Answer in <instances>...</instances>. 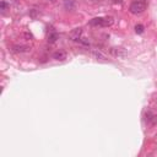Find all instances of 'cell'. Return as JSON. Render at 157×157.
Segmentation results:
<instances>
[{
    "label": "cell",
    "mask_w": 157,
    "mask_h": 157,
    "mask_svg": "<svg viewBox=\"0 0 157 157\" xmlns=\"http://www.w3.org/2000/svg\"><path fill=\"white\" fill-rule=\"evenodd\" d=\"M113 24H114V18L112 16L95 17L90 21V26H92V27H109Z\"/></svg>",
    "instance_id": "6da1fadb"
},
{
    "label": "cell",
    "mask_w": 157,
    "mask_h": 157,
    "mask_svg": "<svg viewBox=\"0 0 157 157\" xmlns=\"http://www.w3.org/2000/svg\"><path fill=\"white\" fill-rule=\"evenodd\" d=\"M146 6H147V4L145 1H142V0H135V1H133L130 4L129 11H130L133 15H139V14H142L146 10Z\"/></svg>",
    "instance_id": "7a4b0ae2"
},
{
    "label": "cell",
    "mask_w": 157,
    "mask_h": 157,
    "mask_svg": "<svg viewBox=\"0 0 157 157\" xmlns=\"http://www.w3.org/2000/svg\"><path fill=\"white\" fill-rule=\"evenodd\" d=\"M81 35H82V28H75L74 31H71L70 39H71V41H77V42H80L81 38H82Z\"/></svg>",
    "instance_id": "3957f363"
},
{
    "label": "cell",
    "mask_w": 157,
    "mask_h": 157,
    "mask_svg": "<svg viewBox=\"0 0 157 157\" xmlns=\"http://www.w3.org/2000/svg\"><path fill=\"white\" fill-rule=\"evenodd\" d=\"M53 58L55 60H65L66 59V52L64 50H57L55 53H53Z\"/></svg>",
    "instance_id": "277c9868"
},
{
    "label": "cell",
    "mask_w": 157,
    "mask_h": 157,
    "mask_svg": "<svg viewBox=\"0 0 157 157\" xmlns=\"http://www.w3.org/2000/svg\"><path fill=\"white\" fill-rule=\"evenodd\" d=\"M58 33L55 31H50L49 33H48V42L49 43H55L57 42V39H58Z\"/></svg>",
    "instance_id": "5b68a950"
},
{
    "label": "cell",
    "mask_w": 157,
    "mask_h": 157,
    "mask_svg": "<svg viewBox=\"0 0 157 157\" xmlns=\"http://www.w3.org/2000/svg\"><path fill=\"white\" fill-rule=\"evenodd\" d=\"M64 7H65L66 10H74V9H75V3H74V0H65Z\"/></svg>",
    "instance_id": "8992f818"
},
{
    "label": "cell",
    "mask_w": 157,
    "mask_h": 157,
    "mask_svg": "<svg viewBox=\"0 0 157 157\" xmlns=\"http://www.w3.org/2000/svg\"><path fill=\"white\" fill-rule=\"evenodd\" d=\"M28 49L26 47V45H15V47L12 48V50L15 53H24V52H26V50Z\"/></svg>",
    "instance_id": "52a82bcc"
},
{
    "label": "cell",
    "mask_w": 157,
    "mask_h": 157,
    "mask_svg": "<svg viewBox=\"0 0 157 157\" xmlns=\"http://www.w3.org/2000/svg\"><path fill=\"white\" fill-rule=\"evenodd\" d=\"M92 54H93V55H95V57H96L97 59H103V60H107L104 55H103L102 53H101L99 50H97V49H93V50H92Z\"/></svg>",
    "instance_id": "ba28073f"
},
{
    "label": "cell",
    "mask_w": 157,
    "mask_h": 157,
    "mask_svg": "<svg viewBox=\"0 0 157 157\" xmlns=\"http://www.w3.org/2000/svg\"><path fill=\"white\" fill-rule=\"evenodd\" d=\"M144 31H145V27H144V25H136L135 26V32L137 35H141V33H144Z\"/></svg>",
    "instance_id": "9c48e42d"
},
{
    "label": "cell",
    "mask_w": 157,
    "mask_h": 157,
    "mask_svg": "<svg viewBox=\"0 0 157 157\" xmlns=\"http://www.w3.org/2000/svg\"><path fill=\"white\" fill-rule=\"evenodd\" d=\"M7 7V3L6 1H1V4H0V10H5V9Z\"/></svg>",
    "instance_id": "30bf717a"
}]
</instances>
